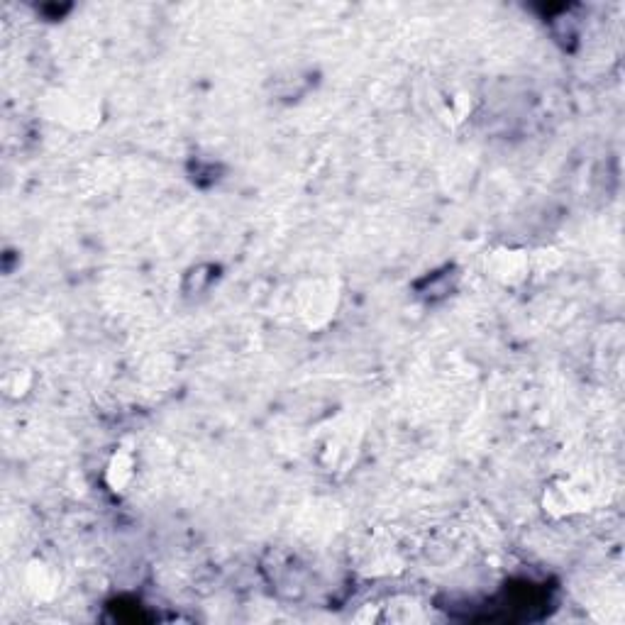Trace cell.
I'll return each mask as SVG.
<instances>
[{"label":"cell","instance_id":"cell-1","mask_svg":"<svg viewBox=\"0 0 625 625\" xmlns=\"http://www.w3.org/2000/svg\"><path fill=\"white\" fill-rule=\"evenodd\" d=\"M599 503V489L582 474H557L540 489V508L550 521H572L586 516Z\"/></svg>","mask_w":625,"mask_h":625},{"label":"cell","instance_id":"cell-2","mask_svg":"<svg viewBox=\"0 0 625 625\" xmlns=\"http://www.w3.org/2000/svg\"><path fill=\"white\" fill-rule=\"evenodd\" d=\"M342 289L333 276H308L293 289V313L308 330H323L340 313Z\"/></svg>","mask_w":625,"mask_h":625},{"label":"cell","instance_id":"cell-3","mask_svg":"<svg viewBox=\"0 0 625 625\" xmlns=\"http://www.w3.org/2000/svg\"><path fill=\"white\" fill-rule=\"evenodd\" d=\"M47 113L71 130H91L101 123V98L84 88H59L47 98Z\"/></svg>","mask_w":625,"mask_h":625},{"label":"cell","instance_id":"cell-4","mask_svg":"<svg viewBox=\"0 0 625 625\" xmlns=\"http://www.w3.org/2000/svg\"><path fill=\"white\" fill-rule=\"evenodd\" d=\"M484 274L501 289H521L535 274L533 252L513 245L494 247L484 259Z\"/></svg>","mask_w":625,"mask_h":625},{"label":"cell","instance_id":"cell-5","mask_svg":"<svg viewBox=\"0 0 625 625\" xmlns=\"http://www.w3.org/2000/svg\"><path fill=\"white\" fill-rule=\"evenodd\" d=\"M22 584H25L27 596L32 601L44 604V601L57 599L59 589H62V572L52 562L35 557V560L27 562L25 572H22Z\"/></svg>","mask_w":625,"mask_h":625},{"label":"cell","instance_id":"cell-6","mask_svg":"<svg viewBox=\"0 0 625 625\" xmlns=\"http://www.w3.org/2000/svg\"><path fill=\"white\" fill-rule=\"evenodd\" d=\"M357 457H359V440L352 438V435L337 433L320 445L318 464L323 467V472L342 474L350 472V469L355 467Z\"/></svg>","mask_w":625,"mask_h":625},{"label":"cell","instance_id":"cell-7","mask_svg":"<svg viewBox=\"0 0 625 625\" xmlns=\"http://www.w3.org/2000/svg\"><path fill=\"white\" fill-rule=\"evenodd\" d=\"M137 479V457L130 447H118L103 469V484L110 494H125Z\"/></svg>","mask_w":625,"mask_h":625},{"label":"cell","instance_id":"cell-8","mask_svg":"<svg viewBox=\"0 0 625 625\" xmlns=\"http://www.w3.org/2000/svg\"><path fill=\"white\" fill-rule=\"evenodd\" d=\"M271 584L276 591L286 596H301V591L306 589V574L298 560L289 552H271Z\"/></svg>","mask_w":625,"mask_h":625},{"label":"cell","instance_id":"cell-9","mask_svg":"<svg viewBox=\"0 0 625 625\" xmlns=\"http://www.w3.org/2000/svg\"><path fill=\"white\" fill-rule=\"evenodd\" d=\"M457 284H459L457 269L447 264L445 269L430 271L425 279H420L416 289H418L420 298H425L428 303H438V301H442V298L452 296V293H455V289H457Z\"/></svg>","mask_w":625,"mask_h":625},{"label":"cell","instance_id":"cell-10","mask_svg":"<svg viewBox=\"0 0 625 625\" xmlns=\"http://www.w3.org/2000/svg\"><path fill=\"white\" fill-rule=\"evenodd\" d=\"M474 113V96L467 91H447L442 93L438 115L445 125L459 127L469 120V115Z\"/></svg>","mask_w":625,"mask_h":625},{"label":"cell","instance_id":"cell-11","mask_svg":"<svg viewBox=\"0 0 625 625\" xmlns=\"http://www.w3.org/2000/svg\"><path fill=\"white\" fill-rule=\"evenodd\" d=\"M396 562V550L389 542L372 540L364 547H359V569L367 574H389L391 564Z\"/></svg>","mask_w":625,"mask_h":625},{"label":"cell","instance_id":"cell-12","mask_svg":"<svg viewBox=\"0 0 625 625\" xmlns=\"http://www.w3.org/2000/svg\"><path fill=\"white\" fill-rule=\"evenodd\" d=\"M37 384V374L35 369L27 367V364H15L8 372L3 374V381H0V389H3V396L8 401H25L27 396L35 391Z\"/></svg>","mask_w":625,"mask_h":625},{"label":"cell","instance_id":"cell-13","mask_svg":"<svg viewBox=\"0 0 625 625\" xmlns=\"http://www.w3.org/2000/svg\"><path fill=\"white\" fill-rule=\"evenodd\" d=\"M220 279V267L218 264H196L184 274V281H181V291H184L186 298H198L206 296V293L213 289V284H218Z\"/></svg>","mask_w":625,"mask_h":625}]
</instances>
